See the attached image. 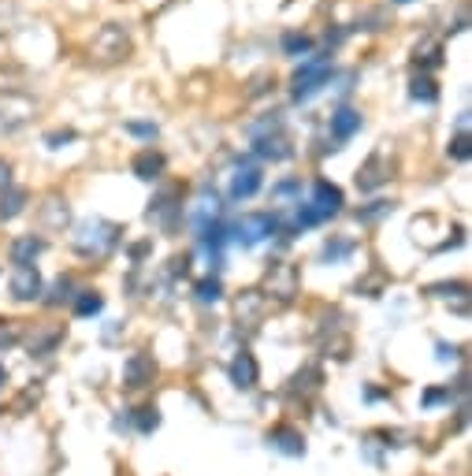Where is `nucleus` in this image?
<instances>
[{
	"label": "nucleus",
	"instance_id": "f257e3e1",
	"mask_svg": "<svg viewBox=\"0 0 472 476\" xmlns=\"http://www.w3.org/2000/svg\"><path fill=\"white\" fill-rule=\"evenodd\" d=\"M116 242H119V228L105 220H90L79 228V235H74V249H79L82 257H101Z\"/></svg>",
	"mask_w": 472,
	"mask_h": 476
},
{
	"label": "nucleus",
	"instance_id": "f03ea898",
	"mask_svg": "<svg viewBox=\"0 0 472 476\" xmlns=\"http://www.w3.org/2000/svg\"><path fill=\"white\" fill-rule=\"evenodd\" d=\"M331 79V56H313L305 60L302 67H297L294 74V82H290V93H294V101H309V97L324 86Z\"/></svg>",
	"mask_w": 472,
	"mask_h": 476
},
{
	"label": "nucleus",
	"instance_id": "7ed1b4c3",
	"mask_svg": "<svg viewBox=\"0 0 472 476\" xmlns=\"http://www.w3.org/2000/svg\"><path fill=\"white\" fill-rule=\"evenodd\" d=\"M276 228H279V216H271V212H250V216H242L235 228H227V231H231V238L238 246H257V242H264Z\"/></svg>",
	"mask_w": 472,
	"mask_h": 476
},
{
	"label": "nucleus",
	"instance_id": "20e7f679",
	"mask_svg": "<svg viewBox=\"0 0 472 476\" xmlns=\"http://www.w3.org/2000/svg\"><path fill=\"white\" fill-rule=\"evenodd\" d=\"M93 53L101 60H123L131 53V41H127V30L116 27V22H108V27L93 38Z\"/></svg>",
	"mask_w": 472,
	"mask_h": 476
},
{
	"label": "nucleus",
	"instance_id": "39448f33",
	"mask_svg": "<svg viewBox=\"0 0 472 476\" xmlns=\"http://www.w3.org/2000/svg\"><path fill=\"white\" fill-rule=\"evenodd\" d=\"M305 205L313 209L316 220H328V216H335L342 209V190L335 183H328V179H316L313 183V197H309Z\"/></svg>",
	"mask_w": 472,
	"mask_h": 476
},
{
	"label": "nucleus",
	"instance_id": "423d86ee",
	"mask_svg": "<svg viewBox=\"0 0 472 476\" xmlns=\"http://www.w3.org/2000/svg\"><path fill=\"white\" fill-rule=\"evenodd\" d=\"M183 194L179 190H164V194H157L153 197V205H149V220H157L160 223V228H176V223H179V216H183Z\"/></svg>",
	"mask_w": 472,
	"mask_h": 476
},
{
	"label": "nucleus",
	"instance_id": "0eeeda50",
	"mask_svg": "<svg viewBox=\"0 0 472 476\" xmlns=\"http://www.w3.org/2000/svg\"><path fill=\"white\" fill-rule=\"evenodd\" d=\"M12 298H19V302H34V298H41V272L34 264L27 268H12Z\"/></svg>",
	"mask_w": 472,
	"mask_h": 476
},
{
	"label": "nucleus",
	"instance_id": "6e6552de",
	"mask_svg": "<svg viewBox=\"0 0 472 476\" xmlns=\"http://www.w3.org/2000/svg\"><path fill=\"white\" fill-rule=\"evenodd\" d=\"M153 376H157V361L149 354H131L127 365H123V380H127V387H134V391L153 384Z\"/></svg>",
	"mask_w": 472,
	"mask_h": 476
},
{
	"label": "nucleus",
	"instance_id": "1a4fd4ad",
	"mask_svg": "<svg viewBox=\"0 0 472 476\" xmlns=\"http://www.w3.org/2000/svg\"><path fill=\"white\" fill-rule=\"evenodd\" d=\"M387 175H390V168H387V153L383 149H376L365 164H361V171H357V186L361 190H376V186H383L387 183Z\"/></svg>",
	"mask_w": 472,
	"mask_h": 476
},
{
	"label": "nucleus",
	"instance_id": "9d476101",
	"mask_svg": "<svg viewBox=\"0 0 472 476\" xmlns=\"http://www.w3.org/2000/svg\"><path fill=\"white\" fill-rule=\"evenodd\" d=\"M261 168H253V164H245V168H238L235 175H231V202H250V197L261 190Z\"/></svg>",
	"mask_w": 472,
	"mask_h": 476
},
{
	"label": "nucleus",
	"instance_id": "9b49d317",
	"mask_svg": "<svg viewBox=\"0 0 472 476\" xmlns=\"http://www.w3.org/2000/svg\"><path fill=\"white\" fill-rule=\"evenodd\" d=\"M164 153H157V149H142V153L134 157V164H131V171L138 175V179H145V183H157L160 175H164Z\"/></svg>",
	"mask_w": 472,
	"mask_h": 476
},
{
	"label": "nucleus",
	"instance_id": "f8f14e48",
	"mask_svg": "<svg viewBox=\"0 0 472 476\" xmlns=\"http://www.w3.org/2000/svg\"><path fill=\"white\" fill-rule=\"evenodd\" d=\"M268 443L279 450V454H290V458H302L305 454V436L297 428H271L268 432Z\"/></svg>",
	"mask_w": 472,
	"mask_h": 476
},
{
	"label": "nucleus",
	"instance_id": "ddd939ff",
	"mask_svg": "<svg viewBox=\"0 0 472 476\" xmlns=\"http://www.w3.org/2000/svg\"><path fill=\"white\" fill-rule=\"evenodd\" d=\"M45 249V238H38V235H22V238H15L12 246H8V257H12V264L15 268H27V264H34V257Z\"/></svg>",
	"mask_w": 472,
	"mask_h": 476
},
{
	"label": "nucleus",
	"instance_id": "4468645a",
	"mask_svg": "<svg viewBox=\"0 0 472 476\" xmlns=\"http://www.w3.org/2000/svg\"><path fill=\"white\" fill-rule=\"evenodd\" d=\"M231 384L235 387H242V391H250V387H257V361H253V354H242L231 361Z\"/></svg>",
	"mask_w": 472,
	"mask_h": 476
},
{
	"label": "nucleus",
	"instance_id": "2eb2a0df",
	"mask_svg": "<svg viewBox=\"0 0 472 476\" xmlns=\"http://www.w3.org/2000/svg\"><path fill=\"white\" fill-rule=\"evenodd\" d=\"M357 131H361V112H357V108H339V112L331 116V134H335L339 142H350Z\"/></svg>",
	"mask_w": 472,
	"mask_h": 476
},
{
	"label": "nucleus",
	"instance_id": "dca6fc26",
	"mask_svg": "<svg viewBox=\"0 0 472 476\" xmlns=\"http://www.w3.org/2000/svg\"><path fill=\"white\" fill-rule=\"evenodd\" d=\"M253 153L264 157V160H287V157H290V145H287L279 134H276V138H271V134H257Z\"/></svg>",
	"mask_w": 472,
	"mask_h": 476
},
{
	"label": "nucleus",
	"instance_id": "f3484780",
	"mask_svg": "<svg viewBox=\"0 0 472 476\" xmlns=\"http://www.w3.org/2000/svg\"><path fill=\"white\" fill-rule=\"evenodd\" d=\"M22 209H27V190L8 186L4 194H0V220H15Z\"/></svg>",
	"mask_w": 472,
	"mask_h": 476
},
{
	"label": "nucleus",
	"instance_id": "a211bd4d",
	"mask_svg": "<svg viewBox=\"0 0 472 476\" xmlns=\"http://www.w3.org/2000/svg\"><path fill=\"white\" fill-rule=\"evenodd\" d=\"M409 93H413V101H425V105H435L439 101V90H435V82L428 79V74H413Z\"/></svg>",
	"mask_w": 472,
	"mask_h": 476
},
{
	"label": "nucleus",
	"instance_id": "6ab92c4d",
	"mask_svg": "<svg viewBox=\"0 0 472 476\" xmlns=\"http://www.w3.org/2000/svg\"><path fill=\"white\" fill-rule=\"evenodd\" d=\"M101 309H105V298L97 290H79V294H74V313H79V316H97Z\"/></svg>",
	"mask_w": 472,
	"mask_h": 476
},
{
	"label": "nucleus",
	"instance_id": "aec40b11",
	"mask_svg": "<svg viewBox=\"0 0 472 476\" xmlns=\"http://www.w3.org/2000/svg\"><path fill=\"white\" fill-rule=\"evenodd\" d=\"M268 283H271V294H279V298H290V294H294V268H287V264L271 268Z\"/></svg>",
	"mask_w": 472,
	"mask_h": 476
},
{
	"label": "nucleus",
	"instance_id": "412c9836",
	"mask_svg": "<svg viewBox=\"0 0 472 476\" xmlns=\"http://www.w3.org/2000/svg\"><path fill=\"white\" fill-rule=\"evenodd\" d=\"M354 254V242L350 238H331L324 249H320V261H328V264H339Z\"/></svg>",
	"mask_w": 472,
	"mask_h": 476
},
{
	"label": "nucleus",
	"instance_id": "4be33fe9",
	"mask_svg": "<svg viewBox=\"0 0 472 476\" xmlns=\"http://www.w3.org/2000/svg\"><path fill=\"white\" fill-rule=\"evenodd\" d=\"M309 48H313V38L309 34H297V30L283 34V53L287 56H302V53H309Z\"/></svg>",
	"mask_w": 472,
	"mask_h": 476
},
{
	"label": "nucleus",
	"instance_id": "5701e85b",
	"mask_svg": "<svg viewBox=\"0 0 472 476\" xmlns=\"http://www.w3.org/2000/svg\"><path fill=\"white\" fill-rule=\"evenodd\" d=\"M74 298V280L71 275H60V280L53 283V290H48V306H64Z\"/></svg>",
	"mask_w": 472,
	"mask_h": 476
},
{
	"label": "nucleus",
	"instance_id": "b1692460",
	"mask_svg": "<svg viewBox=\"0 0 472 476\" xmlns=\"http://www.w3.org/2000/svg\"><path fill=\"white\" fill-rule=\"evenodd\" d=\"M134 424H138V432H142V436L157 432V428H160V410H157V406H142V410L134 413Z\"/></svg>",
	"mask_w": 472,
	"mask_h": 476
},
{
	"label": "nucleus",
	"instance_id": "393cba45",
	"mask_svg": "<svg viewBox=\"0 0 472 476\" xmlns=\"http://www.w3.org/2000/svg\"><path fill=\"white\" fill-rule=\"evenodd\" d=\"M193 294H197V302H219L223 298V283L216 280V275H209V280H202L193 287Z\"/></svg>",
	"mask_w": 472,
	"mask_h": 476
},
{
	"label": "nucleus",
	"instance_id": "a878e982",
	"mask_svg": "<svg viewBox=\"0 0 472 476\" xmlns=\"http://www.w3.org/2000/svg\"><path fill=\"white\" fill-rule=\"evenodd\" d=\"M22 123H27V116H15L12 112V101L0 105V134H12L15 127H22Z\"/></svg>",
	"mask_w": 472,
	"mask_h": 476
},
{
	"label": "nucleus",
	"instance_id": "bb28decb",
	"mask_svg": "<svg viewBox=\"0 0 472 476\" xmlns=\"http://www.w3.org/2000/svg\"><path fill=\"white\" fill-rule=\"evenodd\" d=\"M446 153H451L454 160H468V157H472V138L461 131L458 138H451V145H446Z\"/></svg>",
	"mask_w": 472,
	"mask_h": 476
},
{
	"label": "nucleus",
	"instance_id": "cd10ccee",
	"mask_svg": "<svg viewBox=\"0 0 472 476\" xmlns=\"http://www.w3.org/2000/svg\"><path fill=\"white\" fill-rule=\"evenodd\" d=\"M387 212H390V202H372L368 209H361V212H357V220H361V223H376V220H380V216H387Z\"/></svg>",
	"mask_w": 472,
	"mask_h": 476
},
{
	"label": "nucleus",
	"instance_id": "c85d7f7f",
	"mask_svg": "<svg viewBox=\"0 0 472 476\" xmlns=\"http://www.w3.org/2000/svg\"><path fill=\"white\" fill-rule=\"evenodd\" d=\"M15 342H19V332H15V324H12V320H0V346L8 350V346H15Z\"/></svg>",
	"mask_w": 472,
	"mask_h": 476
},
{
	"label": "nucleus",
	"instance_id": "c756f323",
	"mask_svg": "<svg viewBox=\"0 0 472 476\" xmlns=\"http://www.w3.org/2000/svg\"><path fill=\"white\" fill-rule=\"evenodd\" d=\"M446 398H451V387H432V391H425V398H420V402L435 406V402H446Z\"/></svg>",
	"mask_w": 472,
	"mask_h": 476
},
{
	"label": "nucleus",
	"instance_id": "7c9ffc66",
	"mask_svg": "<svg viewBox=\"0 0 472 476\" xmlns=\"http://www.w3.org/2000/svg\"><path fill=\"white\" fill-rule=\"evenodd\" d=\"M416 60H420V67H439V64H442L439 45H428V48H425V56H416Z\"/></svg>",
	"mask_w": 472,
	"mask_h": 476
},
{
	"label": "nucleus",
	"instance_id": "2f4dec72",
	"mask_svg": "<svg viewBox=\"0 0 472 476\" xmlns=\"http://www.w3.org/2000/svg\"><path fill=\"white\" fill-rule=\"evenodd\" d=\"M127 131L138 134V138H157V127H153V123H127Z\"/></svg>",
	"mask_w": 472,
	"mask_h": 476
},
{
	"label": "nucleus",
	"instance_id": "473e14b6",
	"mask_svg": "<svg viewBox=\"0 0 472 476\" xmlns=\"http://www.w3.org/2000/svg\"><path fill=\"white\" fill-rule=\"evenodd\" d=\"M432 294H439V298H446V294H465V283H439V287H432Z\"/></svg>",
	"mask_w": 472,
	"mask_h": 476
},
{
	"label": "nucleus",
	"instance_id": "72a5a7b5",
	"mask_svg": "<svg viewBox=\"0 0 472 476\" xmlns=\"http://www.w3.org/2000/svg\"><path fill=\"white\" fill-rule=\"evenodd\" d=\"M297 190H302V183H297V179H287V183H279L271 194H276V197H287V194H297Z\"/></svg>",
	"mask_w": 472,
	"mask_h": 476
},
{
	"label": "nucleus",
	"instance_id": "f704fd0d",
	"mask_svg": "<svg viewBox=\"0 0 472 476\" xmlns=\"http://www.w3.org/2000/svg\"><path fill=\"white\" fill-rule=\"evenodd\" d=\"M71 138H74V131H53V134H48L45 142L53 145V149H60V142H71Z\"/></svg>",
	"mask_w": 472,
	"mask_h": 476
},
{
	"label": "nucleus",
	"instance_id": "c9c22d12",
	"mask_svg": "<svg viewBox=\"0 0 472 476\" xmlns=\"http://www.w3.org/2000/svg\"><path fill=\"white\" fill-rule=\"evenodd\" d=\"M12 186V168L4 164V160H0V194H4Z\"/></svg>",
	"mask_w": 472,
	"mask_h": 476
},
{
	"label": "nucleus",
	"instance_id": "e433bc0d",
	"mask_svg": "<svg viewBox=\"0 0 472 476\" xmlns=\"http://www.w3.org/2000/svg\"><path fill=\"white\" fill-rule=\"evenodd\" d=\"M8 380V372H4V365H0V384H4Z\"/></svg>",
	"mask_w": 472,
	"mask_h": 476
},
{
	"label": "nucleus",
	"instance_id": "4c0bfd02",
	"mask_svg": "<svg viewBox=\"0 0 472 476\" xmlns=\"http://www.w3.org/2000/svg\"><path fill=\"white\" fill-rule=\"evenodd\" d=\"M394 4H409V0H394Z\"/></svg>",
	"mask_w": 472,
	"mask_h": 476
}]
</instances>
